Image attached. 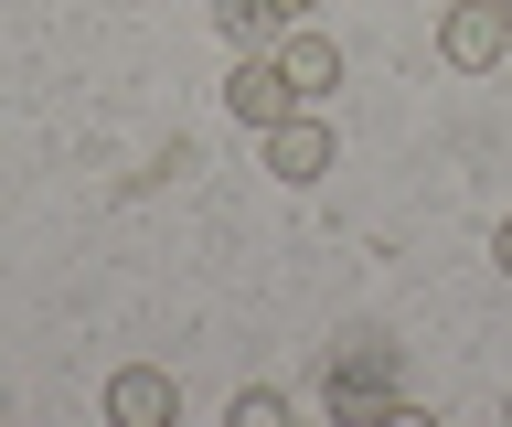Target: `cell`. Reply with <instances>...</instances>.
<instances>
[{
    "label": "cell",
    "mask_w": 512,
    "mask_h": 427,
    "mask_svg": "<svg viewBox=\"0 0 512 427\" xmlns=\"http://www.w3.org/2000/svg\"><path fill=\"white\" fill-rule=\"evenodd\" d=\"M107 417L118 427H171L182 417V385H171L160 363H128V374H107Z\"/></svg>",
    "instance_id": "obj_5"
},
{
    "label": "cell",
    "mask_w": 512,
    "mask_h": 427,
    "mask_svg": "<svg viewBox=\"0 0 512 427\" xmlns=\"http://www.w3.org/2000/svg\"><path fill=\"white\" fill-rule=\"evenodd\" d=\"M331 150H342V139H331V118H310V107L267 129V171H278V182H320V171H331Z\"/></svg>",
    "instance_id": "obj_6"
},
{
    "label": "cell",
    "mask_w": 512,
    "mask_h": 427,
    "mask_svg": "<svg viewBox=\"0 0 512 427\" xmlns=\"http://www.w3.org/2000/svg\"><path fill=\"white\" fill-rule=\"evenodd\" d=\"M224 107H235L256 139H267L278 118H299V86H288V65H278V54H235V75H224Z\"/></svg>",
    "instance_id": "obj_3"
},
{
    "label": "cell",
    "mask_w": 512,
    "mask_h": 427,
    "mask_svg": "<svg viewBox=\"0 0 512 427\" xmlns=\"http://www.w3.org/2000/svg\"><path fill=\"white\" fill-rule=\"evenodd\" d=\"M491 267H502V278H512V214H502V225H491Z\"/></svg>",
    "instance_id": "obj_9"
},
{
    "label": "cell",
    "mask_w": 512,
    "mask_h": 427,
    "mask_svg": "<svg viewBox=\"0 0 512 427\" xmlns=\"http://www.w3.org/2000/svg\"><path fill=\"white\" fill-rule=\"evenodd\" d=\"M438 54H448L459 75H491V65L512 54V0H459V11L438 22Z\"/></svg>",
    "instance_id": "obj_2"
},
{
    "label": "cell",
    "mask_w": 512,
    "mask_h": 427,
    "mask_svg": "<svg viewBox=\"0 0 512 427\" xmlns=\"http://www.w3.org/2000/svg\"><path fill=\"white\" fill-rule=\"evenodd\" d=\"M235 427H288V395L278 385H246V395H235Z\"/></svg>",
    "instance_id": "obj_8"
},
{
    "label": "cell",
    "mask_w": 512,
    "mask_h": 427,
    "mask_svg": "<svg viewBox=\"0 0 512 427\" xmlns=\"http://www.w3.org/2000/svg\"><path fill=\"white\" fill-rule=\"evenodd\" d=\"M267 11H278V22H310V11H320V0H267Z\"/></svg>",
    "instance_id": "obj_10"
},
{
    "label": "cell",
    "mask_w": 512,
    "mask_h": 427,
    "mask_svg": "<svg viewBox=\"0 0 512 427\" xmlns=\"http://www.w3.org/2000/svg\"><path fill=\"white\" fill-rule=\"evenodd\" d=\"M278 65H288V86H299V107H320L331 86H342V43L320 33V22H288V33H278Z\"/></svg>",
    "instance_id": "obj_4"
},
{
    "label": "cell",
    "mask_w": 512,
    "mask_h": 427,
    "mask_svg": "<svg viewBox=\"0 0 512 427\" xmlns=\"http://www.w3.org/2000/svg\"><path fill=\"white\" fill-rule=\"evenodd\" d=\"M214 22H224V43H235V54H267V43L288 33V22L267 11V0H214Z\"/></svg>",
    "instance_id": "obj_7"
},
{
    "label": "cell",
    "mask_w": 512,
    "mask_h": 427,
    "mask_svg": "<svg viewBox=\"0 0 512 427\" xmlns=\"http://www.w3.org/2000/svg\"><path fill=\"white\" fill-rule=\"evenodd\" d=\"M331 417H395V342H352L331 353Z\"/></svg>",
    "instance_id": "obj_1"
}]
</instances>
